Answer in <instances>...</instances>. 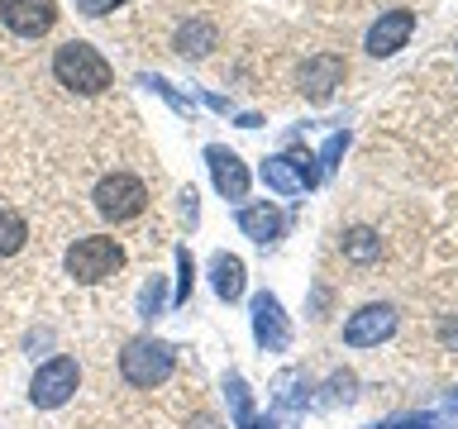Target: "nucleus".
Masks as SVG:
<instances>
[{
  "instance_id": "f257e3e1",
  "label": "nucleus",
  "mask_w": 458,
  "mask_h": 429,
  "mask_svg": "<svg viewBox=\"0 0 458 429\" xmlns=\"http://www.w3.org/2000/svg\"><path fill=\"white\" fill-rule=\"evenodd\" d=\"M53 81L72 96H106L114 86V67L106 63V53L86 38H67L53 48Z\"/></svg>"
},
{
  "instance_id": "f03ea898",
  "label": "nucleus",
  "mask_w": 458,
  "mask_h": 429,
  "mask_svg": "<svg viewBox=\"0 0 458 429\" xmlns=\"http://www.w3.org/2000/svg\"><path fill=\"white\" fill-rule=\"evenodd\" d=\"M172 372H177V349L167 339L139 334L120 349V377L134 386V391H157Z\"/></svg>"
},
{
  "instance_id": "7ed1b4c3",
  "label": "nucleus",
  "mask_w": 458,
  "mask_h": 429,
  "mask_svg": "<svg viewBox=\"0 0 458 429\" xmlns=\"http://www.w3.org/2000/svg\"><path fill=\"white\" fill-rule=\"evenodd\" d=\"M148 181L139 177V172H106L96 186H91V206L100 220H110V224H129V220H139L143 210H148Z\"/></svg>"
},
{
  "instance_id": "20e7f679",
  "label": "nucleus",
  "mask_w": 458,
  "mask_h": 429,
  "mask_svg": "<svg viewBox=\"0 0 458 429\" xmlns=\"http://www.w3.org/2000/svg\"><path fill=\"white\" fill-rule=\"evenodd\" d=\"M63 267H67L72 282L100 286V282L120 277V267H124V243L110 239V234H86V239H77V243L67 248Z\"/></svg>"
},
{
  "instance_id": "39448f33",
  "label": "nucleus",
  "mask_w": 458,
  "mask_h": 429,
  "mask_svg": "<svg viewBox=\"0 0 458 429\" xmlns=\"http://www.w3.org/2000/svg\"><path fill=\"white\" fill-rule=\"evenodd\" d=\"M81 386V363L77 353H53L48 363L34 367V377H29V406L34 410H63L72 396H77Z\"/></svg>"
},
{
  "instance_id": "423d86ee",
  "label": "nucleus",
  "mask_w": 458,
  "mask_h": 429,
  "mask_svg": "<svg viewBox=\"0 0 458 429\" xmlns=\"http://www.w3.org/2000/svg\"><path fill=\"white\" fill-rule=\"evenodd\" d=\"M258 177L277 196H301V191L320 186V163H315V153H272V157H263Z\"/></svg>"
},
{
  "instance_id": "0eeeda50",
  "label": "nucleus",
  "mask_w": 458,
  "mask_h": 429,
  "mask_svg": "<svg viewBox=\"0 0 458 429\" xmlns=\"http://www.w3.org/2000/svg\"><path fill=\"white\" fill-rule=\"evenodd\" d=\"M249 324H253V343L263 353H286L292 349V320H286L282 300L272 291H258L249 300Z\"/></svg>"
},
{
  "instance_id": "6e6552de",
  "label": "nucleus",
  "mask_w": 458,
  "mask_h": 429,
  "mask_svg": "<svg viewBox=\"0 0 458 429\" xmlns=\"http://www.w3.org/2000/svg\"><path fill=\"white\" fill-rule=\"evenodd\" d=\"M57 14H63L57 0H0V24H5L14 38H24V43L53 34Z\"/></svg>"
},
{
  "instance_id": "1a4fd4ad",
  "label": "nucleus",
  "mask_w": 458,
  "mask_h": 429,
  "mask_svg": "<svg viewBox=\"0 0 458 429\" xmlns=\"http://www.w3.org/2000/svg\"><path fill=\"white\" fill-rule=\"evenodd\" d=\"M206 167H210V181L225 200H249V186H253V172L249 163L229 148V143H206Z\"/></svg>"
},
{
  "instance_id": "9d476101",
  "label": "nucleus",
  "mask_w": 458,
  "mask_h": 429,
  "mask_svg": "<svg viewBox=\"0 0 458 429\" xmlns=\"http://www.w3.org/2000/svg\"><path fill=\"white\" fill-rule=\"evenodd\" d=\"M396 334V310L386 306V300H372V306L353 310L349 320H344V343L349 349H377L382 339Z\"/></svg>"
},
{
  "instance_id": "9b49d317",
  "label": "nucleus",
  "mask_w": 458,
  "mask_h": 429,
  "mask_svg": "<svg viewBox=\"0 0 458 429\" xmlns=\"http://www.w3.org/2000/svg\"><path fill=\"white\" fill-rule=\"evenodd\" d=\"M344 77H349V63H344L339 53H310L306 63H301V96H306L310 105H325V100L344 86Z\"/></svg>"
},
{
  "instance_id": "f8f14e48",
  "label": "nucleus",
  "mask_w": 458,
  "mask_h": 429,
  "mask_svg": "<svg viewBox=\"0 0 458 429\" xmlns=\"http://www.w3.org/2000/svg\"><path fill=\"white\" fill-rule=\"evenodd\" d=\"M411 34H415V10L396 5V10H382L377 20L368 24L363 48H368V57H392V53H401L411 43Z\"/></svg>"
},
{
  "instance_id": "ddd939ff",
  "label": "nucleus",
  "mask_w": 458,
  "mask_h": 429,
  "mask_svg": "<svg viewBox=\"0 0 458 429\" xmlns=\"http://www.w3.org/2000/svg\"><path fill=\"white\" fill-rule=\"evenodd\" d=\"M239 229L243 239H253L258 248H272L286 234V214L272 206V200H253V206H239Z\"/></svg>"
},
{
  "instance_id": "4468645a",
  "label": "nucleus",
  "mask_w": 458,
  "mask_h": 429,
  "mask_svg": "<svg viewBox=\"0 0 458 429\" xmlns=\"http://www.w3.org/2000/svg\"><path fill=\"white\" fill-rule=\"evenodd\" d=\"M206 272H210V291L220 296L225 306H234V300L243 296V286H249V267H243L239 253H225V248H220V253L210 257Z\"/></svg>"
},
{
  "instance_id": "2eb2a0df",
  "label": "nucleus",
  "mask_w": 458,
  "mask_h": 429,
  "mask_svg": "<svg viewBox=\"0 0 458 429\" xmlns=\"http://www.w3.org/2000/svg\"><path fill=\"white\" fill-rule=\"evenodd\" d=\"M272 406L277 410H306L310 406V377L306 367H282L277 377H272Z\"/></svg>"
},
{
  "instance_id": "dca6fc26",
  "label": "nucleus",
  "mask_w": 458,
  "mask_h": 429,
  "mask_svg": "<svg viewBox=\"0 0 458 429\" xmlns=\"http://www.w3.org/2000/svg\"><path fill=\"white\" fill-rule=\"evenodd\" d=\"M215 43H220V29H215L210 20H186L182 29H177V38H172V48H177L182 57H206Z\"/></svg>"
},
{
  "instance_id": "f3484780",
  "label": "nucleus",
  "mask_w": 458,
  "mask_h": 429,
  "mask_svg": "<svg viewBox=\"0 0 458 429\" xmlns=\"http://www.w3.org/2000/svg\"><path fill=\"white\" fill-rule=\"evenodd\" d=\"M339 253L349 257V263L368 267V263H377V257H382V234H377V229H368V224H353V229H344Z\"/></svg>"
},
{
  "instance_id": "a211bd4d",
  "label": "nucleus",
  "mask_w": 458,
  "mask_h": 429,
  "mask_svg": "<svg viewBox=\"0 0 458 429\" xmlns=\"http://www.w3.org/2000/svg\"><path fill=\"white\" fill-rule=\"evenodd\" d=\"M172 306V296H167V277H153L143 282V291H139V320L143 324H153V320H163V310Z\"/></svg>"
},
{
  "instance_id": "6ab92c4d",
  "label": "nucleus",
  "mask_w": 458,
  "mask_h": 429,
  "mask_svg": "<svg viewBox=\"0 0 458 429\" xmlns=\"http://www.w3.org/2000/svg\"><path fill=\"white\" fill-rule=\"evenodd\" d=\"M139 86H143V91H153V96H163L177 114H186V120L196 114V100H191V96H182L177 86H172L167 77H157V72H139Z\"/></svg>"
},
{
  "instance_id": "aec40b11",
  "label": "nucleus",
  "mask_w": 458,
  "mask_h": 429,
  "mask_svg": "<svg viewBox=\"0 0 458 429\" xmlns=\"http://www.w3.org/2000/svg\"><path fill=\"white\" fill-rule=\"evenodd\" d=\"M24 243H29V220L20 210H0V257L24 253Z\"/></svg>"
},
{
  "instance_id": "412c9836",
  "label": "nucleus",
  "mask_w": 458,
  "mask_h": 429,
  "mask_svg": "<svg viewBox=\"0 0 458 429\" xmlns=\"http://www.w3.org/2000/svg\"><path fill=\"white\" fill-rule=\"evenodd\" d=\"M225 400H229V415H234V425L253 420V396H249V382H243L239 372H225Z\"/></svg>"
},
{
  "instance_id": "4be33fe9",
  "label": "nucleus",
  "mask_w": 458,
  "mask_h": 429,
  "mask_svg": "<svg viewBox=\"0 0 458 429\" xmlns=\"http://www.w3.org/2000/svg\"><path fill=\"white\" fill-rule=\"evenodd\" d=\"M191 286H196V257H191V248H177V291H172V306H191Z\"/></svg>"
},
{
  "instance_id": "5701e85b",
  "label": "nucleus",
  "mask_w": 458,
  "mask_h": 429,
  "mask_svg": "<svg viewBox=\"0 0 458 429\" xmlns=\"http://www.w3.org/2000/svg\"><path fill=\"white\" fill-rule=\"evenodd\" d=\"M344 148H349V129H339V134H329V139H325V148L315 153V163H320V177H329V172L339 167Z\"/></svg>"
},
{
  "instance_id": "b1692460",
  "label": "nucleus",
  "mask_w": 458,
  "mask_h": 429,
  "mask_svg": "<svg viewBox=\"0 0 458 429\" xmlns=\"http://www.w3.org/2000/svg\"><path fill=\"white\" fill-rule=\"evenodd\" d=\"M368 429H439V415H392V420H382V425H368Z\"/></svg>"
},
{
  "instance_id": "393cba45",
  "label": "nucleus",
  "mask_w": 458,
  "mask_h": 429,
  "mask_svg": "<svg viewBox=\"0 0 458 429\" xmlns=\"http://www.w3.org/2000/svg\"><path fill=\"white\" fill-rule=\"evenodd\" d=\"M177 200H182V224H191V229H196V220H200V196H196V186H186Z\"/></svg>"
},
{
  "instance_id": "a878e982",
  "label": "nucleus",
  "mask_w": 458,
  "mask_h": 429,
  "mask_svg": "<svg viewBox=\"0 0 458 429\" xmlns=\"http://www.w3.org/2000/svg\"><path fill=\"white\" fill-rule=\"evenodd\" d=\"M124 0H77V14H86V20H100V14L120 10Z\"/></svg>"
},
{
  "instance_id": "bb28decb",
  "label": "nucleus",
  "mask_w": 458,
  "mask_h": 429,
  "mask_svg": "<svg viewBox=\"0 0 458 429\" xmlns=\"http://www.w3.org/2000/svg\"><path fill=\"white\" fill-rule=\"evenodd\" d=\"M329 400H353V377H329Z\"/></svg>"
},
{
  "instance_id": "cd10ccee",
  "label": "nucleus",
  "mask_w": 458,
  "mask_h": 429,
  "mask_svg": "<svg viewBox=\"0 0 458 429\" xmlns=\"http://www.w3.org/2000/svg\"><path fill=\"white\" fill-rule=\"evenodd\" d=\"M186 429H225V425H220V420H215V415H210V410H196V415H191V420H186Z\"/></svg>"
},
{
  "instance_id": "c85d7f7f",
  "label": "nucleus",
  "mask_w": 458,
  "mask_h": 429,
  "mask_svg": "<svg viewBox=\"0 0 458 429\" xmlns=\"http://www.w3.org/2000/svg\"><path fill=\"white\" fill-rule=\"evenodd\" d=\"M439 339H444V349L458 353V320H444V324H439Z\"/></svg>"
},
{
  "instance_id": "c756f323",
  "label": "nucleus",
  "mask_w": 458,
  "mask_h": 429,
  "mask_svg": "<svg viewBox=\"0 0 458 429\" xmlns=\"http://www.w3.org/2000/svg\"><path fill=\"white\" fill-rule=\"evenodd\" d=\"M239 429H277V425H272V420H267V415H253V420H243Z\"/></svg>"
},
{
  "instance_id": "7c9ffc66",
  "label": "nucleus",
  "mask_w": 458,
  "mask_h": 429,
  "mask_svg": "<svg viewBox=\"0 0 458 429\" xmlns=\"http://www.w3.org/2000/svg\"><path fill=\"white\" fill-rule=\"evenodd\" d=\"M258 124H263V114H253V110L239 114V129H258Z\"/></svg>"
},
{
  "instance_id": "2f4dec72",
  "label": "nucleus",
  "mask_w": 458,
  "mask_h": 429,
  "mask_svg": "<svg viewBox=\"0 0 458 429\" xmlns=\"http://www.w3.org/2000/svg\"><path fill=\"white\" fill-rule=\"evenodd\" d=\"M449 406H454V410H458V391H454V396H449Z\"/></svg>"
}]
</instances>
